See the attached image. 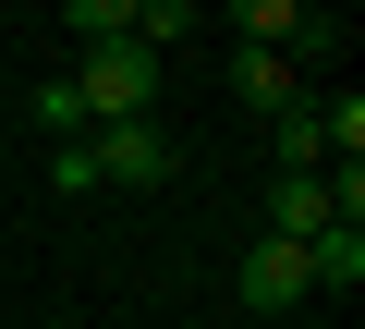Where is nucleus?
Wrapping results in <instances>:
<instances>
[{
    "mask_svg": "<svg viewBox=\"0 0 365 329\" xmlns=\"http://www.w3.org/2000/svg\"><path fill=\"white\" fill-rule=\"evenodd\" d=\"M304 293H317V280H304V244L256 232V244H244V305H256V317H292Z\"/></svg>",
    "mask_w": 365,
    "mask_h": 329,
    "instance_id": "nucleus-3",
    "label": "nucleus"
},
{
    "mask_svg": "<svg viewBox=\"0 0 365 329\" xmlns=\"http://www.w3.org/2000/svg\"><path fill=\"white\" fill-rule=\"evenodd\" d=\"M304 280H317V293H353V280H365V220H329V232L304 244Z\"/></svg>",
    "mask_w": 365,
    "mask_h": 329,
    "instance_id": "nucleus-6",
    "label": "nucleus"
},
{
    "mask_svg": "<svg viewBox=\"0 0 365 329\" xmlns=\"http://www.w3.org/2000/svg\"><path fill=\"white\" fill-rule=\"evenodd\" d=\"M268 232H280V244H317V232H329V183H317V171H280V183H268Z\"/></svg>",
    "mask_w": 365,
    "mask_h": 329,
    "instance_id": "nucleus-5",
    "label": "nucleus"
},
{
    "mask_svg": "<svg viewBox=\"0 0 365 329\" xmlns=\"http://www.w3.org/2000/svg\"><path fill=\"white\" fill-rule=\"evenodd\" d=\"M86 158H98V183H170V134L158 122H98Z\"/></svg>",
    "mask_w": 365,
    "mask_h": 329,
    "instance_id": "nucleus-2",
    "label": "nucleus"
},
{
    "mask_svg": "<svg viewBox=\"0 0 365 329\" xmlns=\"http://www.w3.org/2000/svg\"><path fill=\"white\" fill-rule=\"evenodd\" d=\"M232 98H244L256 122H280V110H304V74L268 61V49H232Z\"/></svg>",
    "mask_w": 365,
    "mask_h": 329,
    "instance_id": "nucleus-4",
    "label": "nucleus"
},
{
    "mask_svg": "<svg viewBox=\"0 0 365 329\" xmlns=\"http://www.w3.org/2000/svg\"><path fill=\"white\" fill-rule=\"evenodd\" d=\"M73 98H86V122H146V98H158V49H146V37H98V49L73 61Z\"/></svg>",
    "mask_w": 365,
    "mask_h": 329,
    "instance_id": "nucleus-1",
    "label": "nucleus"
},
{
    "mask_svg": "<svg viewBox=\"0 0 365 329\" xmlns=\"http://www.w3.org/2000/svg\"><path fill=\"white\" fill-rule=\"evenodd\" d=\"M37 134H49V146H86V134H98V122H86V98H73V74H49V86H37Z\"/></svg>",
    "mask_w": 365,
    "mask_h": 329,
    "instance_id": "nucleus-8",
    "label": "nucleus"
},
{
    "mask_svg": "<svg viewBox=\"0 0 365 329\" xmlns=\"http://www.w3.org/2000/svg\"><path fill=\"white\" fill-rule=\"evenodd\" d=\"M49 196H98V158L86 146H49Z\"/></svg>",
    "mask_w": 365,
    "mask_h": 329,
    "instance_id": "nucleus-11",
    "label": "nucleus"
},
{
    "mask_svg": "<svg viewBox=\"0 0 365 329\" xmlns=\"http://www.w3.org/2000/svg\"><path fill=\"white\" fill-rule=\"evenodd\" d=\"M61 37H86V49H98V37H134V0H73Z\"/></svg>",
    "mask_w": 365,
    "mask_h": 329,
    "instance_id": "nucleus-10",
    "label": "nucleus"
},
{
    "mask_svg": "<svg viewBox=\"0 0 365 329\" xmlns=\"http://www.w3.org/2000/svg\"><path fill=\"white\" fill-rule=\"evenodd\" d=\"M317 122H329V171H353L365 158V98L341 86V98H317Z\"/></svg>",
    "mask_w": 365,
    "mask_h": 329,
    "instance_id": "nucleus-9",
    "label": "nucleus"
},
{
    "mask_svg": "<svg viewBox=\"0 0 365 329\" xmlns=\"http://www.w3.org/2000/svg\"><path fill=\"white\" fill-rule=\"evenodd\" d=\"M268 158H280V171H329V122H317V98L268 122Z\"/></svg>",
    "mask_w": 365,
    "mask_h": 329,
    "instance_id": "nucleus-7",
    "label": "nucleus"
}]
</instances>
